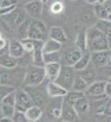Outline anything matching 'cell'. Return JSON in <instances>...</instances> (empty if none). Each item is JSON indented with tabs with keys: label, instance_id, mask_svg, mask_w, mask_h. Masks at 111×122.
Wrapping results in <instances>:
<instances>
[{
	"label": "cell",
	"instance_id": "cell-1",
	"mask_svg": "<svg viewBox=\"0 0 111 122\" xmlns=\"http://www.w3.org/2000/svg\"><path fill=\"white\" fill-rule=\"evenodd\" d=\"M87 50L90 52L99 51H107L109 49L108 38L95 26L86 30Z\"/></svg>",
	"mask_w": 111,
	"mask_h": 122
},
{
	"label": "cell",
	"instance_id": "cell-2",
	"mask_svg": "<svg viewBox=\"0 0 111 122\" xmlns=\"http://www.w3.org/2000/svg\"><path fill=\"white\" fill-rule=\"evenodd\" d=\"M26 68L23 67H16L14 68L1 67V84L8 85L16 88V85L24 82Z\"/></svg>",
	"mask_w": 111,
	"mask_h": 122
},
{
	"label": "cell",
	"instance_id": "cell-3",
	"mask_svg": "<svg viewBox=\"0 0 111 122\" xmlns=\"http://www.w3.org/2000/svg\"><path fill=\"white\" fill-rule=\"evenodd\" d=\"M46 78V73L44 67H36L31 65L26 68L23 86H38L44 82Z\"/></svg>",
	"mask_w": 111,
	"mask_h": 122
},
{
	"label": "cell",
	"instance_id": "cell-4",
	"mask_svg": "<svg viewBox=\"0 0 111 122\" xmlns=\"http://www.w3.org/2000/svg\"><path fill=\"white\" fill-rule=\"evenodd\" d=\"M76 70L73 66L62 65L61 71L58 77L56 79L57 84L64 87L68 91H71L73 87V84L74 81V79L76 77Z\"/></svg>",
	"mask_w": 111,
	"mask_h": 122
},
{
	"label": "cell",
	"instance_id": "cell-5",
	"mask_svg": "<svg viewBox=\"0 0 111 122\" xmlns=\"http://www.w3.org/2000/svg\"><path fill=\"white\" fill-rule=\"evenodd\" d=\"M47 37H49V30L45 24L39 19H32L27 38L45 41Z\"/></svg>",
	"mask_w": 111,
	"mask_h": 122
},
{
	"label": "cell",
	"instance_id": "cell-6",
	"mask_svg": "<svg viewBox=\"0 0 111 122\" xmlns=\"http://www.w3.org/2000/svg\"><path fill=\"white\" fill-rule=\"evenodd\" d=\"M33 104L32 98L26 89H16V103L15 105L16 110L26 113L27 108Z\"/></svg>",
	"mask_w": 111,
	"mask_h": 122
},
{
	"label": "cell",
	"instance_id": "cell-7",
	"mask_svg": "<svg viewBox=\"0 0 111 122\" xmlns=\"http://www.w3.org/2000/svg\"><path fill=\"white\" fill-rule=\"evenodd\" d=\"M105 84L106 81L97 79L91 85H89L88 88L85 92V96L90 97L93 99H99V98L108 97L105 94Z\"/></svg>",
	"mask_w": 111,
	"mask_h": 122
},
{
	"label": "cell",
	"instance_id": "cell-8",
	"mask_svg": "<svg viewBox=\"0 0 111 122\" xmlns=\"http://www.w3.org/2000/svg\"><path fill=\"white\" fill-rule=\"evenodd\" d=\"M2 19L8 24L9 26L12 28H18V26L21 24L23 21L26 19V14L18 8L11 12L10 14L7 15L5 16H2Z\"/></svg>",
	"mask_w": 111,
	"mask_h": 122
},
{
	"label": "cell",
	"instance_id": "cell-9",
	"mask_svg": "<svg viewBox=\"0 0 111 122\" xmlns=\"http://www.w3.org/2000/svg\"><path fill=\"white\" fill-rule=\"evenodd\" d=\"M91 53V62L96 68H100V67H105L109 64V59L111 54L110 50L94 51V52Z\"/></svg>",
	"mask_w": 111,
	"mask_h": 122
},
{
	"label": "cell",
	"instance_id": "cell-10",
	"mask_svg": "<svg viewBox=\"0 0 111 122\" xmlns=\"http://www.w3.org/2000/svg\"><path fill=\"white\" fill-rule=\"evenodd\" d=\"M44 5V4L40 0H34L32 2L24 4V10L32 19H40Z\"/></svg>",
	"mask_w": 111,
	"mask_h": 122
},
{
	"label": "cell",
	"instance_id": "cell-11",
	"mask_svg": "<svg viewBox=\"0 0 111 122\" xmlns=\"http://www.w3.org/2000/svg\"><path fill=\"white\" fill-rule=\"evenodd\" d=\"M46 91L48 93V96L50 97H64L66 96L69 91L60 86L55 81H49L46 86Z\"/></svg>",
	"mask_w": 111,
	"mask_h": 122
},
{
	"label": "cell",
	"instance_id": "cell-12",
	"mask_svg": "<svg viewBox=\"0 0 111 122\" xmlns=\"http://www.w3.org/2000/svg\"><path fill=\"white\" fill-rule=\"evenodd\" d=\"M79 114L77 113L74 106L65 101L63 99V108H62V117L63 120L64 121H74L78 120Z\"/></svg>",
	"mask_w": 111,
	"mask_h": 122
},
{
	"label": "cell",
	"instance_id": "cell-13",
	"mask_svg": "<svg viewBox=\"0 0 111 122\" xmlns=\"http://www.w3.org/2000/svg\"><path fill=\"white\" fill-rule=\"evenodd\" d=\"M62 64L60 62L47 63L44 66V69L46 73V78L49 81H56L61 71Z\"/></svg>",
	"mask_w": 111,
	"mask_h": 122
},
{
	"label": "cell",
	"instance_id": "cell-14",
	"mask_svg": "<svg viewBox=\"0 0 111 122\" xmlns=\"http://www.w3.org/2000/svg\"><path fill=\"white\" fill-rule=\"evenodd\" d=\"M78 73H79V75L81 76L89 85H91V83H93L94 81L97 80V68L92 65L91 62L89 64L88 67H85V69L79 71Z\"/></svg>",
	"mask_w": 111,
	"mask_h": 122
},
{
	"label": "cell",
	"instance_id": "cell-15",
	"mask_svg": "<svg viewBox=\"0 0 111 122\" xmlns=\"http://www.w3.org/2000/svg\"><path fill=\"white\" fill-rule=\"evenodd\" d=\"M84 52L80 51L79 49L75 47L74 49L71 50L69 52L65 55L64 58H63V65H68V66H73L74 65L77 61H79L83 56Z\"/></svg>",
	"mask_w": 111,
	"mask_h": 122
},
{
	"label": "cell",
	"instance_id": "cell-16",
	"mask_svg": "<svg viewBox=\"0 0 111 122\" xmlns=\"http://www.w3.org/2000/svg\"><path fill=\"white\" fill-rule=\"evenodd\" d=\"M49 39H54L56 41H58L60 43L64 44L68 40V37L66 33L64 32L62 27L60 26H52L49 29Z\"/></svg>",
	"mask_w": 111,
	"mask_h": 122
},
{
	"label": "cell",
	"instance_id": "cell-17",
	"mask_svg": "<svg viewBox=\"0 0 111 122\" xmlns=\"http://www.w3.org/2000/svg\"><path fill=\"white\" fill-rule=\"evenodd\" d=\"M9 52L11 56L16 57L17 59L23 56L26 54L23 45L21 40H12L10 41V47H9Z\"/></svg>",
	"mask_w": 111,
	"mask_h": 122
},
{
	"label": "cell",
	"instance_id": "cell-18",
	"mask_svg": "<svg viewBox=\"0 0 111 122\" xmlns=\"http://www.w3.org/2000/svg\"><path fill=\"white\" fill-rule=\"evenodd\" d=\"M0 66L4 68H14L18 67V59L9 53L3 54L0 56Z\"/></svg>",
	"mask_w": 111,
	"mask_h": 122
},
{
	"label": "cell",
	"instance_id": "cell-19",
	"mask_svg": "<svg viewBox=\"0 0 111 122\" xmlns=\"http://www.w3.org/2000/svg\"><path fill=\"white\" fill-rule=\"evenodd\" d=\"M43 114V110L41 107L37 105H32V107L27 108L26 112V118L28 120V121L33 122L37 121L42 117Z\"/></svg>",
	"mask_w": 111,
	"mask_h": 122
},
{
	"label": "cell",
	"instance_id": "cell-20",
	"mask_svg": "<svg viewBox=\"0 0 111 122\" xmlns=\"http://www.w3.org/2000/svg\"><path fill=\"white\" fill-rule=\"evenodd\" d=\"M56 100L53 101L49 106L48 109H47V114L50 117H52L55 119H59L62 117V108H63V100L61 102L57 103Z\"/></svg>",
	"mask_w": 111,
	"mask_h": 122
},
{
	"label": "cell",
	"instance_id": "cell-21",
	"mask_svg": "<svg viewBox=\"0 0 111 122\" xmlns=\"http://www.w3.org/2000/svg\"><path fill=\"white\" fill-rule=\"evenodd\" d=\"M62 45L63 44L56 41L54 39H48L44 41V45H43V52L44 53H51V52H57L62 49Z\"/></svg>",
	"mask_w": 111,
	"mask_h": 122
},
{
	"label": "cell",
	"instance_id": "cell-22",
	"mask_svg": "<svg viewBox=\"0 0 111 122\" xmlns=\"http://www.w3.org/2000/svg\"><path fill=\"white\" fill-rule=\"evenodd\" d=\"M91 53L89 51H86L85 52H84L80 59L74 65V67L76 70V72L81 71V70L85 69V67H88V65L91 63Z\"/></svg>",
	"mask_w": 111,
	"mask_h": 122
},
{
	"label": "cell",
	"instance_id": "cell-23",
	"mask_svg": "<svg viewBox=\"0 0 111 122\" xmlns=\"http://www.w3.org/2000/svg\"><path fill=\"white\" fill-rule=\"evenodd\" d=\"M74 45L76 48L82 51L83 52H85L87 50V35L86 31H80L77 34L76 39L74 41Z\"/></svg>",
	"mask_w": 111,
	"mask_h": 122
},
{
	"label": "cell",
	"instance_id": "cell-24",
	"mask_svg": "<svg viewBox=\"0 0 111 122\" xmlns=\"http://www.w3.org/2000/svg\"><path fill=\"white\" fill-rule=\"evenodd\" d=\"M74 108L76 109L77 113L79 114H85L89 111L90 108V102L87 98V96H85L79 99L74 103Z\"/></svg>",
	"mask_w": 111,
	"mask_h": 122
},
{
	"label": "cell",
	"instance_id": "cell-25",
	"mask_svg": "<svg viewBox=\"0 0 111 122\" xmlns=\"http://www.w3.org/2000/svg\"><path fill=\"white\" fill-rule=\"evenodd\" d=\"M32 65L36 67H44L45 62L44 59V52H43V47H39L35 49V51L32 54Z\"/></svg>",
	"mask_w": 111,
	"mask_h": 122
},
{
	"label": "cell",
	"instance_id": "cell-26",
	"mask_svg": "<svg viewBox=\"0 0 111 122\" xmlns=\"http://www.w3.org/2000/svg\"><path fill=\"white\" fill-rule=\"evenodd\" d=\"M94 26L107 38H111V20H98Z\"/></svg>",
	"mask_w": 111,
	"mask_h": 122
},
{
	"label": "cell",
	"instance_id": "cell-27",
	"mask_svg": "<svg viewBox=\"0 0 111 122\" xmlns=\"http://www.w3.org/2000/svg\"><path fill=\"white\" fill-rule=\"evenodd\" d=\"M88 86H89V84L87 83L81 76H79V74H78V75H76V77H75V79H74V84H73V87H72L71 91L85 92L87 88H88Z\"/></svg>",
	"mask_w": 111,
	"mask_h": 122
},
{
	"label": "cell",
	"instance_id": "cell-28",
	"mask_svg": "<svg viewBox=\"0 0 111 122\" xmlns=\"http://www.w3.org/2000/svg\"><path fill=\"white\" fill-rule=\"evenodd\" d=\"M31 21H32V18L30 17V19L26 18V20L18 26L17 28V33H18V36L20 37L21 39H26L28 37V32L29 28H30V25Z\"/></svg>",
	"mask_w": 111,
	"mask_h": 122
},
{
	"label": "cell",
	"instance_id": "cell-29",
	"mask_svg": "<svg viewBox=\"0 0 111 122\" xmlns=\"http://www.w3.org/2000/svg\"><path fill=\"white\" fill-rule=\"evenodd\" d=\"M109 97H105L96 99L94 102V109L97 114H104L105 108L109 100Z\"/></svg>",
	"mask_w": 111,
	"mask_h": 122
},
{
	"label": "cell",
	"instance_id": "cell-30",
	"mask_svg": "<svg viewBox=\"0 0 111 122\" xmlns=\"http://www.w3.org/2000/svg\"><path fill=\"white\" fill-rule=\"evenodd\" d=\"M93 11L96 16L98 18V20H108L107 10H106L104 4L97 3L96 4H94Z\"/></svg>",
	"mask_w": 111,
	"mask_h": 122
},
{
	"label": "cell",
	"instance_id": "cell-31",
	"mask_svg": "<svg viewBox=\"0 0 111 122\" xmlns=\"http://www.w3.org/2000/svg\"><path fill=\"white\" fill-rule=\"evenodd\" d=\"M85 96V92H76V91H69L68 92V94L64 97V100L67 101L69 103L72 104V105H74V103L78 100L80 99L81 97H83Z\"/></svg>",
	"mask_w": 111,
	"mask_h": 122
},
{
	"label": "cell",
	"instance_id": "cell-32",
	"mask_svg": "<svg viewBox=\"0 0 111 122\" xmlns=\"http://www.w3.org/2000/svg\"><path fill=\"white\" fill-rule=\"evenodd\" d=\"M26 91L28 92V94L30 95V97H31V98H32L34 105L41 107V106L44 104V96H43L42 93H40V92H38V91H33V90H31L30 92H28L27 90H26Z\"/></svg>",
	"mask_w": 111,
	"mask_h": 122
},
{
	"label": "cell",
	"instance_id": "cell-33",
	"mask_svg": "<svg viewBox=\"0 0 111 122\" xmlns=\"http://www.w3.org/2000/svg\"><path fill=\"white\" fill-rule=\"evenodd\" d=\"M44 59L45 64L51 62H60L61 54L59 51L51 53H44Z\"/></svg>",
	"mask_w": 111,
	"mask_h": 122
},
{
	"label": "cell",
	"instance_id": "cell-34",
	"mask_svg": "<svg viewBox=\"0 0 111 122\" xmlns=\"http://www.w3.org/2000/svg\"><path fill=\"white\" fill-rule=\"evenodd\" d=\"M15 113H16V108L14 106L1 103V117L6 116V117L13 118Z\"/></svg>",
	"mask_w": 111,
	"mask_h": 122
},
{
	"label": "cell",
	"instance_id": "cell-35",
	"mask_svg": "<svg viewBox=\"0 0 111 122\" xmlns=\"http://www.w3.org/2000/svg\"><path fill=\"white\" fill-rule=\"evenodd\" d=\"M1 103L3 104H7V105L14 106L16 103V91L12 93L9 94L6 97H4V98L1 99Z\"/></svg>",
	"mask_w": 111,
	"mask_h": 122
},
{
	"label": "cell",
	"instance_id": "cell-36",
	"mask_svg": "<svg viewBox=\"0 0 111 122\" xmlns=\"http://www.w3.org/2000/svg\"><path fill=\"white\" fill-rule=\"evenodd\" d=\"M97 76L101 75L103 77V80L105 81V79H108L109 80L111 78V66L107 65L105 67H100V68H97Z\"/></svg>",
	"mask_w": 111,
	"mask_h": 122
},
{
	"label": "cell",
	"instance_id": "cell-37",
	"mask_svg": "<svg viewBox=\"0 0 111 122\" xmlns=\"http://www.w3.org/2000/svg\"><path fill=\"white\" fill-rule=\"evenodd\" d=\"M16 89L15 87H13V86L1 84V86H0V98L2 99L4 97H6L7 95L12 93V92H16Z\"/></svg>",
	"mask_w": 111,
	"mask_h": 122
},
{
	"label": "cell",
	"instance_id": "cell-38",
	"mask_svg": "<svg viewBox=\"0 0 111 122\" xmlns=\"http://www.w3.org/2000/svg\"><path fill=\"white\" fill-rule=\"evenodd\" d=\"M63 9H64L63 4L61 2V1L57 0V1H55V2L51 4L50 10H51V12L52 13V14H60L63 10Z\"/></svg>",
	"mask_w": 111,
	"mask_h": 122
},
{
	"label": "cell",
	"instance_id": "cell-39",
	"mask_svg": "<svg viewBox=\"0 0 111 122\" xmlns=\"http://www.w3.org/2000/svg\"><path fill=\"white\" fill-rule=\"evenodd\" d=\"M13 120L14 122H27L28 120L26 118V113L21 112V111H17L16 110L14 116H13Z\"/></svg>",
	"mask_w": 111,
	"mask_h": 122
},
{
	"label": "cell",
	"instance_id": "cell-40",
	"mask_svg": "<svg viewBox=\"0 0 111 122\" xmlns=\"http://www.w3.org/2000/svg\"><path fill=\"white\" fill-rule=\"evenodd\" d=\"M19 0H0V8L17 5Z\"/></svg>",
	"mask_w": 111,
	"mask_h": 122
},
{
	"label": "cell",
	"instance_id": "cell-41",
	"mask_svg": "<svg viewBox=\"0 0 111 122\" xmlns=\"http://www.w3.org/2000/svg\"><path fill=\"white\" fill-rule=\"evenodd\" d=\"M16 8H17V5H13V6L0 8V14H1V16H5V15H7L10 14V13L13 12Z\"/></svg>",
	"mask_w": 111,
	"mask_h": 122
},
{
	"label": "cell",
	"instance_id": "cell-42",
	"mask_svg": "<svg viewBox=\"0 0 111 122\" xmlns=\"http://www.w3.org/2000/svg\"><path fill=\"white\" fill-rule=\"evenodd\" d=\"M82 19L84 20H85V21H88V20H90L91 19H92V14L91 13V11H89V10H85V11H83Z\"/></svg>",
	"mask_w": 111,
	"mask_h": 122
},
{
	"label": "cell",
	"instance_id": "cell-43",
	"mask_svg": "<svg viewBox=\"0 0 111 122\" xmlns=\"http://www.w3.org/2000/svg\"><path fill=\"white\" fill-rule=\"evenodd\" d=\"M104 5L107 10L108 14V20H111V0H108L107 2L104 3Z\"/></svg>",
	"mask_w": 111,
	"mask_h": 122
},
{
	"label": "cell",
	"instance_id": "cell-44",
	"mask_svg": "<svg viewBox=\"0 0 111 122\" xmlns=\"http://www.w3.org/2000/svg\"><path fill=\"white\" fill-rule=\"evenodd\" d=\"M103 115L109 116H109H111V98H109V102H108Z\"/></svg>",
	"mask_w": 111,
	"mask_h": 122
},
{
	"label": "cell",
	"instance_id": "cell-45",
	"mask_svg": "<svg viewBox=\"0 0 111 122\" xmlns=\"http://www.w3.org/2000/svg\"><path fill=\"white\" fill-rule=\"evenodd\" d=\"M105 94L108 97H111V82L110 81H106L105 84Z\"/></svg>",
	"mask_w": 111,
	"mask_h": 122
},
{
	"label": "cell",
	"instance_id": "cell-46",
	"mask_svg": "<svg viewBox=\"0 0 111 122\" xmlns=\"http://www.w3.org/2000/svg\"><path fill=\"white\" fill-rule=\"evenodd\" d=\"M0 120H1V122H3V121L14 122V120H13V118H10V117H6V116H3V117H1Z\"/></svg>",
	"mask_w": 111,
	"mask_h": 122
},
{
	"label": "cell",
	"instance_id": "cell-47",
	"mask_svg": "<svg viewBox=\"0 0 111 122\" xmlns=\"http://www.w3.org/2000/svg\"><path fill=\"white\" fill-rule=\"evenodd\" d=\"M32 1H34V0H19V2H21V4H28V3L32 2Z\"/></svg>",
	"mask_w": 111,
	"mask_h": 122
},
{
	"label": "cell",
	"instance_id": "cell-48",
	"mask_svg": "<svg viewBox=\"0 0 111 122\" xmlns=\"http://www.w3.org/2000/svg\"><path fill=\"white\" fill-rule=\"evenodd\" d=\"M86 2L89 4H96L97 3V0H86Z\"/></svg>",
	"mask_w": 111,
	"mask_h": 122
},
{
	"label": "cell",
	"instance_id": "cell-49",
	"mask_svg": "<svg viewBox=\"0 0 111 122\" xmlns=\"http://www.w3.org/2000/svg\"><path fill=\"white\" fill-rule=\"evenodd\" d=\"M108 42H109V49L111 51V38H108Z\"/></svg>",
	"mask_w": 111,
	"mask_h": 122
},
{
	"label": "cell",
	"instance_id": "cell-50",
	"mask_svg": "<svg viewBox=\"0 0 111 122\" xmlns=\"http://www.w3.org/2000/svg\"><path fill=\"white\" fill-rule=\"evenodd\" d=\"M108 0H97V3H99V4H104V3L107 2Z\"/></svg>",
	"mask_w": 111,
	"mask_h": 122
},
{
	"label": "cell",
	"instance_id": "cell-51",
	"mask_svg": "<svg viewBox=\"0 0 111 122\" xmlns=\"http://www.w3.org/2000/svg\"><path fill=\"white\" fill-rule=\"evenodd\" d=\"M40 1H41V2H42L44 4H46L47 3H48L49 1H50V0H40Z\"/></svg>",
	"mask_w": 111,
	"mask_h": 122
},
{
	"label": "cell",
	"instance_id": "cell-52",
	"mask_svg": "<svg viewBox=\"0 0 111 122\" xmlns=\"http://www.w3.org/2000/svg\"><path fill=\"white\" fill-rule=\"evenodd\" d=\"M108 65L111 66V54H110V56H109V64Z\"/></svg>",
	"mask_w": 111,
	"mask_h": 122
},
{
	"label": "cell",
	"instance_id": "cell-53",
	"mask_svg": "<svg viewBox=\"0 0 111 122\" xmlns=\"http://www.w3.org/2000/svg\"><path fill=\"white\" fill-rule=\"evenodd\" d=\"M108 81H110V82H111V78H110V79H109V80H108Z\"/></svg>",
	"mask_w": 111,
	"mask_h": 122
},
{
	"label": "cell",
	"instance_id": "cell-54",
	"mask_svg": "<svg viewBox=\"0 0 111 122\" xmlns=\"http://www.w3.org/2000/svg\"><path fill=\"white\" fill-rule=\"evenodd\" d=\"M71 1H77V0H71Z\"/></svg>",
	"mask_w": 111,
	"mask_h": 122
},
{
	"label": "cell",
	"instance_id": "cell-55",
	"mask_svg": "<svg viewBox=\"0 0 111 122\" xmlns=\"http://www.w3.org/2000/svg\"><path fill=\"white\" fill-rule=\"evenodd\" d=\"M110 98H111V97H110Z\"/></svg>",
	"mask_w": 111,
	"mask_h": 122
}]
</instances>
